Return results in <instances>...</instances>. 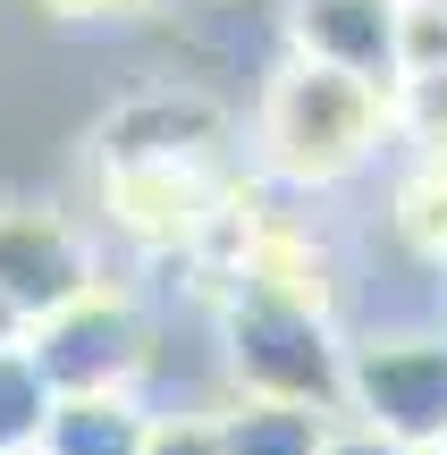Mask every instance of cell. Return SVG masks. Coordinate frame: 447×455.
I'll return each mask as SVG.
<instances>
[{
  "label": "cell",
  "instance_id": "cell-1",
  "mask_svg": "<svg viewBox=\"0 0 447 455\" xmlns=\"http://www.w3.org/2000/svg\"><path fill=\"white\" fill-rule=\"evenodd\" d=\"M220 363H228L236 396H287V405L347 413V338L321 312V287L236 278L220 304Z\"/></svg>",
  "mask_w": 447,
  "mask_h": 455
},
{
  "label": "cell",
  "instance_id": "cell-2",
  "mask_svg": "<svg viewBox=\"0 0 447 455\" xmlns=\"http://www.w3.org/2000/svg\"><path fill=\"white\" fill-rule=\"evenodd\" d=\"M388 127H397V118H388V93H380V84L347 76V68H330V60H304V51H296V68H287V76L270 84V101H262L270 169L296 178V186L355 178V169L380 152Z\"/></svg>",
  "mask_w": 447,
  "mask_h": 455
},
{
  "label": "cell",
  "instance_id": "cell-3",
  "mask_svg": "<svg viewBox=\"0 0 447 455\" xmlns=\"http://www.w3.org/2000/svg\"><path fill=\"white\" fill-rule=\"evenodd\" d=\"M347 413L388 430L414 455L431 439H447V329L347 338Z\"/></svg>",
  "mask_w": 447,
  "mask_h": 455
},
{
  "label": "cell",
  "instance_id": "cell-4",
  "mask_svg": "<svg viewBox=\"0 0 447 455\" xmlns=\"http://www.w3.org/2000/svg\"><path fill=\"white\" fill-rule=\"evenodd\" d=\"M26 355H34V371L51 379V396L135 388V371H144V355H152V321L127 304V295L84 287L76 304L43 312V321L26 329Z\"/></svg>",
  "mask_w": 447,
  "mask_h": 455
},
{
  "label": "cell",
  "instance_id": "cell-5",
  "mask_svg": "<svg viewBox=\"0 0 447 455\" xmlns=\"http://www.w3.org/2000/svg\"><path fill=\"white\" fill-rule=\"evenodd\" d=\"M93 287V261H84L76 228L51 212H0V304L17 312V329H34L43 312L76 304Z\"/></svg>",
  "mask_w": 447,
  "mask_h": 455
},
{
  "label": "cell",
  "instance_id": "cell-6",
  "mask_svg": "<svg viewBox=\"0 0 447 455\" xmlns=\"http://www.w3.org/2000/svg\"><path fill=\"white\" fill-rule=\"evenodd\" d=\"M296 51L397 93L405 76V0H296Z\"/></svg>",
  "mask_w": 447,
  "mask_h": 455
},
{
  "label": "cell",
  "instance_id": "cell-7",
  "mask_svg": "<svg viewBox=\"0 0 447 455\" xmlns=\"http://www.w3.org/2000/svg\"><path fill=\"white\" fill-rule=\"evenodd\" d=\"M152 405L135 388H84V396H51L43 455H144Z\"/></svg>",
  "mask_w": 447,
  "mask_h": 455
},
{
  "label": "cell",
  "instance_id": "cell-8",
  "mask_svg": "<svg viewBox=\"0 0 447 455\" xmlns=\"http://www.w3.org/2000/svg\"><path fill=\"white\" fill-rule=\"evenodd\" d=\"M338 413L321 405H287V396H228L220 405V439L228 455H321Z\"/></svg>",
  "mask_w": 447,
  "mask_h": 455
},
{
  "label": "cell",
  "instance_id": "cell-9",
  "mask_svg": "<svg viewBox=\"0 0 447 455\" xmlns=\"http://www.w3.org/2000/svg\"><path fill=\"white\" fill-rule=\"evenodd\" d=\"M220 144V118L203 101H135L110 127V161H195Z\"/></svg>",
  "mask_w": 447,
  "mask_h": 455
},
{
  "label": "cell",
  "instance_id": "cell-10",
  "mask_svg": "<svg viewBox=\"0 0 447 455\" xmlns=\"http://www.w3.org/2000/svg\"><path fill=\"white\" fill-rule=\"evenodd\" d=\"M43 422H51V379L34 371L26 329H17V338H0V455L43 447Z\"/></svg>",
  "mask_w": 447,
  "mask_h": 455
},
{
  "label": "cell",
  "instance_id": "cell-11",
  "mask_svg": "<svg viewBox=\"0 0 447 455\" xmlns=\"http://www.w3.org/2000/svg\"><path fill=\"white\" fill-rule=\"evenodd\" d=\"M388 118L405 135H422L431 161H447V68H405L397 93H388Z\"/></svg>",
  "mask_w": 447,
  "mask_h": 455
},
{
  "label": "cell",
  "instance_id": "cell-12",
  "mask_svg": "<svg viewBox=\"0 0 447 455\" xmlns=\"http://www.w3.org/2000/svg\"><path fill=\"white\" fill-rule=\"evenodd\" d=\"M144 455H228V439H220V413H152Z\"/></svg>",
  "mask_w": 447,
  "mask_h": 455
},
{
  "label": "cell",
  "instance_id": "cell-13",
  "mask_svg": "<svg viewBox=\"0 0 447 455\" xmlns=\"http://www.w3.org/2000/svg\"><path fill=\"white\" fill-rule=\"evenodd\" d=\"M405 68H447V0H405Z\"/></svg>",
  "mask_w": 447,
  "mask_h": 455
},
{
  "label": "cell",
  "instance_id": "cell-14",
  "mask_svg": "<svg viewBox=\"0 0 447 455\" xmlns=\"http://www.w3.org/2000/svg\"><path fill=\"white\" fill-rule=\"evenodd\" d=\"M321 455H414V447H397L388 430H371V422H355V413H338L330 439H321Z\"/></svg>",
  "mask_w": 447,
  "mask_h": 455
},
{
  "label": "cell",
  "instance_id": "cell-15",
  "mask_svg": "<svg viewBox=\"0 0 447 455\" xmlns=\"http://www.w3.org/2000/svg\"><path fill=\"white\" fill-rule=\"evenodd\" d=\"M51 9H68V17H118V9H144V0H51Z\"/></svg>",
  "mask_w": 447,
  "mask_h": 455
},
{
  "label": "cell",
  "instance_id": "cell-16",
  "mask_svg": "<svg viewBox=\"0 0 447 455\" xmlns=\"http://www.w3.org/2000/svg\"><path fill=\"white\" fill-rule=\"evenodd\" d=\"M0 338H17V312H9V304H0Z\"/></svg>",
  "mask_w": 447,
  "mask_h": 455
},
{
  "label": "cell",
  "instance_id": "cell-17",
  "mask_svg": "<svg viewBox=\"0 0 447 455\" xmlns=\"http://www.w3.org/2000/svg\"><path fill=\"white\" fill-rule=\"evenodd\" d=\"M422 455H447V439H431V447H422Z\"/></svg>",
  "mask_w": 447,
  "mask_h": 455
},
{
  "label": "cell",
  "instance_id": "cell-18",
  "mask_svg": "<svg viewBox=\"0 0 447 455\" xmlns=\"http://www.w3.org/2000/svg\"><path fill=\"white\" fill-rule=\"evenodd\" d=\"M26 455H43V447H26Z\"/></svg>",
  "mask_w": 447,
  "mask_h": 455
}]
</instances>
